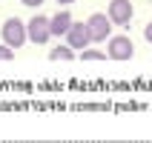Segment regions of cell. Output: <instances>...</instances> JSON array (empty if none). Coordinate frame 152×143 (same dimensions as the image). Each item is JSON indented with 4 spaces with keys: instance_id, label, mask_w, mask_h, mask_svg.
Masks as SVG:
<instances>
[{
    "instance_id": "13",
    "label": "cell",
    "mask_w": 152,
    "mask_h": 143,
    "mask_svg": "<svg viewBox=\"0 0 152 143\" xmlns=\"http://www.w3.org/2000/svg\"><path fill=\"white\" fill-rule=\"evenodd\" d=\"M75 0H58V6H72Z\"/></svg>"
},
{
    "instance_id": "7",
    "label": "cell",
    "mask_w": 152,
    "mask_h": 143,
    "mask_svg": "<svg viewBox=\"0 0 152 143\" xmlns=\"http://www.w3.org/2000/svg\"><path fill=\"white\" fill-rule=\"evenodd\" d=\"M72 12H55V15L49 17V32L52 37H66V32L72 29Z\"/></svg>"
},
{
    "instance_id": "2",
    "label": "cell",
    "mask_w": 152,
    "mask_h": 143,
    "mask_svg": "<svg viewBox=\"0 0 152 143\" xmlns=\"http://www.w3.org/2000/svg\"><path fill=\"white\" fill-rule=\"evenodd\" d=\"M86 29H89V37H92V43H106L112 37V20L103 12H95V15H89V20H86Z\"/></svg>"
},
{
    "instance_id": "10",
    "label": "cell",
    "mask_w": 152,
    "mask_h": 143,
    "mask_svg": "<svg viewBox=\"0 0 152 143\" xmlns=\"http://www.w3.org/2000/svg\"><path fill=\"white\" fill-rule=\"evenodd\" d=\"M9 57H15V49H9L6 43H0V60H9Z\"/></svg>"
},
{
    "instance_id": "3",
    "label": "cell",
    "mask_w": 152,
    "mask_h": 143,
    "mask_svg": "<svg viewBox=\"0 0 152 143\" xmlns=\"http://www.w3.org/2000/svg\"><path fill=\"white\" fill-rule=\"evenodd\" d=\"M106 54L112 60H129L135 54V43L129 40L126 34H112L109 40H106Z\"/></svg>"
},
{
    "instance_id": "11",
    "label": "cell",
    "mask_w": 152,
    "mask_h": 143,
    "mask_svg": "<svg viewBox=\"0 0 152 143\" xmlns=\"http://www.w3.org/2000/svg\"><path fill=\"white\" fill-rule=\"evenodd\" d=\"M23 6H29V9H37V6H43V0H20Z\"/></svg>"
},
{
    "instance_id": "1",
    "label": "cell",
    "mask_w": 152,
    "mask_h": 143,
    "mask_svg": "<svg viewBox=\"0 0 152 143\" xmlns=\"http://www.w3.org/2000/svg\"><path fill=\"white\" fill-rule=\"evenodd\" d=\"M0 37L6 43L9 49H20L26 40H29V34H26V23L20 17H6L3 26H0Z\"/></svg>"
},
{
    "instance_id": "6",
    "label": "cell",
    "mask_w": 152,
    "mask_h": 143,
    "mask_svg": "<svg viewBox=\"0 0 152 143\" xmlns=\"http://www.w3.org/2000/svg\"><path fill=\"white\" fill-rule=\"evenodd\" d=\"M66 46L75 52H83L92 46V37H89V29H86V23H72V29L66 32Z\"/></svg>"
},
{
    "instance_id": "5",
    "label": "cell",
    "mask_w": 152,
    "mask_h": 143,
    "mask_svg": "<svg viewBox=\"0 0 152 143\" xmlns=\"http://www.w3.org/2000/svg\"><path fill=\"white\" fill-rule=\"evenodd\" d=\"M132 3L129 0H109V9H106V17L112 20V26H129L132 23Z\"/></svg>"
},
{
    "instance_id": "4",
    "label": "cell",
    "mask_w": 152,
    "mask_h": 143,
    "mask_svg": "<svg viewBox=\"0 0 152 143\" xmlns=\"http://www.w3.org/2000/svg\"><path fill=\"white\" fill-rule=\"evenodd\" d=\"M26 34H29V40L34 43V46H43V43H49L52 32H49V17L43 15H34L29 23H26Z\"/></svg>"
},
{
    "instance_id": "9",
    "label": "cell",
    "mask_w": 152,
    "mask_h": 143,
    "mask_svg": "<svg viewBox=\"0 0 152 143\" xmlns=\"http://www.w3.org/2000/svg\"><path fill=\"white\" fill-rule=\"evenodd\" d=\"M80 57H83V60H103V57H106V52L92 49V46H89V49H83V52H80Z\"/></svg>"
},
{
    "instance_id": "8",
    "label": "cell",
    "mask_w": 152,
    "mask_h": 143,
    "mask_svg": "<svg viewBox=\"0 0 152 143\" xmlns=\"http://www.w3.org/2000/svg\"><path fill=\"white\" fill-rule=\"evenodd\" d=\"M49 57L52 60H75V49H69L66 43H63V46H55L49 52Z\"/></svg>"
},
{
    "instance_id": "12",
    "label": "cell",
    "mask_w": 152,
    "mask_h": 143,
    "mask_svg": "<svg viewBox=\"0 0 152 143\" xmlns=\"http://www.w3.org/2000/svg\"><path fill=\"white\" fill-rule=\"evenodd\" d=\"M144 40L152 43V23H146V29H144Z\"/></svg>"
}]
</instances>
